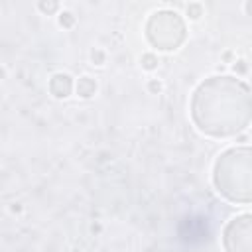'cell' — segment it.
Segmentation results:
<instances>
[{
  "label": "cell",
  "instance_id": "cell-1",
  "mask_svg": "<svg viewBox=\"0 0 252 252\" xmlns=\"http://www.w3.org/2000/svg\"><path fill=\"white\" fill-rule=\"evenodd\" d=\"M148 24L163 30L161 33H158L152 39H148L152 43V47L158 49V51H167V53L175 51L185 41V35H175V33L169 32L171 28H177V26L183 24V20L179 18V14L175 10H156V12L150 14Z\"/></svg>",
  "mask_w": 252,
  "mask_h": 252
},
{
  "label": "cell",
  "instance_id": "cell-2",
  "mask_svg": "<svg viewBox=\"0 0 252 252\" xmlns=\"http://www.w3.org/2000/svg\"><path fill=\"white\" fill-rule=\"evenodd\" d=\"M250 213L244 211L232 217L222 230L224 252H250Z\"/></svg>",
  "mask_w": 252,
  "mask_h": 252
},
{
  "label": "cell",
  "instance_id": "cell-3",
  "mask_svg": "<svg viewBox=\"0 0 252 252\" xmlns=\"http://www.w3.org/2000/svg\"><path fill=\"white\" fill-rule=\"evenodd\" d=\"M73 89H75V79L69 73H63V71L53 73L49 77V81H47V91L57 100L69 98L73 94Z\"/></svg>",
  "mask_w": 252,
  "mask_h": 252
},
{
  "label": "cell",
  "instance_id": "cell-4",
  "mask_svg": "<svg viewBox=\"0 0 252 252\" xmlns=\"http://www.w3.org/2000/svg\"><path fill=\"white\" fill-rule=\"evenodd\" d=\"M96 91H98V83H96V79L91 77V75H81V77L75 81L73 93H75L79 98H83V100L93 98V96L96 94Z\"/></svg>",
  "mask_w": 252,
  "mask_h": 252
},
{
  "label": "cell",
  "instance_id": "cell-5",
  "mask_svg": "<svg viewBox=\"0 0 252 252\" xmlns=\"http://www.w3.org/2000/svg\"><path fill=\"white\" fill-rule=\"evenodd\" d=\"M55 20H57V26H59L61 30H67V32L77 26V16H75V12H73V10H67V8H61V12L55 16Z\"/></svg>",
  "mask_w": 252,
  "mask_h": 252
},
{
  "label": "cell",
  "instance_id": "cell-6",
  "mask_svg": "<svg viewBox=\"0 0 252 252\" xmlns=\"http://www.w3.org/2000/svg\"><path fill=\"white\" fill-rule=\"evenodd\" d=\"M63 4L57 2V0H39L35 4V10L41 14V16H57L61 12Z\"/></svg>",
  "mask_w": 252,
  "mask_h": 252
},
{
  "label": "cell",
  "instance_id": "cell-7",
  "mask_svg": "<svg viewBox=\"0 0 252 252\" xmlns=\"http://www.w3.org/2000/svg\"><path fill=\"white\" fill-rule=\"evenodd\" d=\"M140 67H142V71H146V73L158 71V67H159V57H158V53H156V51H146V53H142V55H140Z\"/></svg>",
  "mask_w": 252,
  "mask_h": 252
},
{
  "label": "cell",
  "instance_id": "cell-8",
  "mask_svg": "<svg viewBox=\"0 0 252 252\" xmlns=\"http://www.w3.org/2000/svg\"><path fill=\"white\" fill-rule=\"evenodd\" d=\"M106 61H108V53H106L104 47H98V45L96 47H91V51H89V63L93 67H104Z\"/></svg>",
  "mask_w": 252,
  "mask_h": 252
},
{
  "label": "cell",
  "instance_id": "cell-9",
  "mask_svg": "<svg viewBox=\"0 0 252 252\" xmlns=\"http://www.w3.org/2000/svg\"><path fill=\"white\" fill-rule=\"evenodd\" d=\"M203 16H205V8H203L201 2H189V4H185V18L189 22H199Z\"/></svg>",
  "mask_w": 252,
  "mask_h": 252
},
{
  "label": "cell",
  "instance_id": "cell-10",
  "mask_svg": "<svg viewBox=\"0 0 252 252\" xmlns=\"http://www.w3.org/2000/svg\"><path fill=\"white\" fill-rule=\"evenodd\" d=\"M230 69H232V73H236V79H238V77H246V75H248V61H246L244 57L234 59V61L230 63Z\"/></svg>",
  "mask_w": 252,
  "mask_h": 252
},
{
  "label": "cell",
  "instance_id": "cell-11",
  "mask_svg": "<svg viewBox=\"0 0 252 252\" xmlns=\"http://www.w3.org/2000/svg\"><path fill=\"white\" fill-rule=\"evenodd\" d=\"M146 91H148L150 94H161V93H163V81L158 79V77H150V79L146 81Z\"/></svg>",
  "mask_w": 252,
  "mask_h": 252
},
{
  "label": "cell",
  "instance_id": "cell-12",
  "mask_svg": "<svg viewBox=\"0 0 252 252\" xmlns=\"http://www.w3.org/2000/svg\"><path fill=\"white\" fill-rule=\"evenodd\" d=\"M8 213H10V215H18V217H20V215L24 213V205H22L20 201H12V203L8 205Z\"/></svg>",
  "mask_w": 252,
  "mask_h": 252
},
{
  "label": "cell",
  "instance_id": "cell-13",
  "mask_svg": "<svg viewBox=\"0 0 252 252\" xmlns=\"http://www.w3.org/2000/svg\"><path fill=\"white\" fill-rule=\"evenodd\" d=\"M220 59H222V61H224L226 65H230V63H232V61L236 59V55H234V51H230V49H226V51H224V53L220 55Z\"/></svg>",
  "mask_w": 252,
  "mask_h": 252
},
{
  "label": "cell",
  "instance_id": "cell-14",
  "mask_svg": "<svg viewBox=\"0 0 252 252\" xmlns=\"http://www.w3.org/2000/svg\"><path fill=\"white\" fill-rule=\"evenodd\" d=\"M2 79H6V67L4 65H0V81Z\"/></svg>",
  "mask_w": 252,
  "mask_h": 252
}]
</instances>
